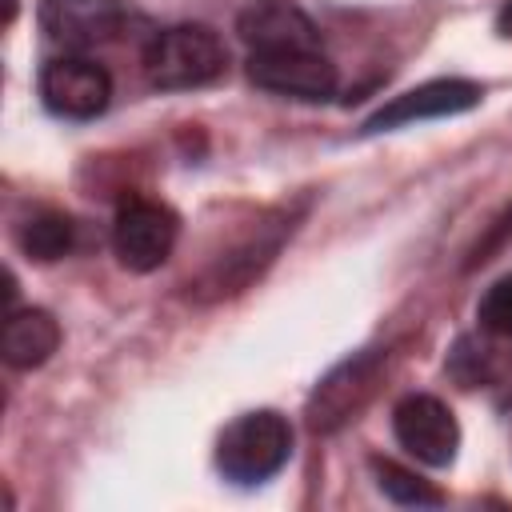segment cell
Masks as SVG:
<instances>
[{
  "instance_id": "cell-12",
  "label": "cell",
  "mask_w": 512,
  "mask_h": 512,
  "mask_svg": "<svg viewBox=\"0 0 512 512\" xmlns=\"http://www.w3.org/2000/svg\"><path fill=\"white\" fill-rule=\"evenodd\" d=\"M372 472H376V484H380V492L392 500V504H404V508H432V504H440L444 496H440V488H432L428 480H420L412 468H404V464H396V460H372Z\"/></svg>"
},
{
  "instance_id": "cell-10",
  "label": "cell",
  "mask_w": 512,
  "mask_h": 512,
  "mask_svg": "<svg viewBox=\"0 0 512 512\" xmlns=\"http://www.w3.org/2000/svg\"><path fill=\"white\" fill-rule=\"evenodd\" d=\"M236 36L248 52H288V48H320L316 20L292 0H252L236 16Z\"/></svg>"
},
{
  "instance_id": "cell-14",
  "label": "cell",
  "mask_w": 512,
  "mask_h": 512,
  "mask_svg": "<svg viewBox=\"0 0 512 512\" xmlns=\"http://www.w3.org/2000/svg\"><path fill=\"white\" fill-rule=\"evenodd\" d=\"M476 320L484 332L512 340V276H500L476 304Z\"/></svg>"
},
{
  "instance_id": "cell-4",
  "label": "cell",
  "mask_w": 512,
  "mask_h": 512,
  "mask_svg": "<svg viewBox=\"0 0 512 512\" xmlns=\"http://www.w3.org/2000/svg\"><path fill=\"white\" fill-rule=\"evenodd\" d=\"M40 100L64 120H92L112 100V76L92 56H56L40 72Z\"/></svg>"
},
{
  "instance_id": "cell-15",
  "label": "cell",
  "mask_w": 512,
  "mask_h": 512,
  "mask_svg": "<svg viewBox=\"0 0 512 512\" xmlns=\"http://www.w3.org/2000/svg\"><path fill=\"white\" fill-rule=\"evenodd\" d=\"M500 32H504V36H512V0L500 8Z\"/></svg>"
},
{
  "instance_id": "cell-6",
  "label": "cell",
  "mask_w": 512,
  "mask_h": 512,
  "mask_svg": "<svg viewBox=\"0 0 512 512\" xmlns=\"http://www.w3.org/2000/svg\"><path fill=\"white\" fill-rule=\"evenodd\" d=\"M248 80L264 92L292 100H328L336 92V64L320 48H288V52H252Z\"/></svg>"
},
{
  "instance_id": "cell-11",
  "label": "cell",
  "mask_w": 512,
  "mask_h": 512,
  "mask_svg": "<svg viewBox=\"0 0 512 512\" xmlns=\"http://www.w3.org/2000/svg\"><path fill=\"white\" fill-rule=\"evenodd\" d=\"M60 348V324L44 308H12L4 320L0 352L8 368H40Z\"/></svg>"
},
{
  "instance_id": "cell-8",
  "label": "cell",
  "mask_w": 512,
  "mask_h": 512,
  "mask_svg": "<svg viewBox=\"0 0 512 512\" xmlns=\"http://www.w3.org/2000/svg\"><path fill=\"white\" fill-rule=\"evenodd\" d=\"M484 100V88L472 80H428L420 88H408L400 96H392L384 108H376L364 120V132H388L400 124H420V120H440V116H460L468 108H476Z\"/></svg>"
},
{
  "instance_id": "cell-7",
  "label": "cell",
  "mask_w": 512,
  "mask_h": 512,
  "mask_svg": "<svg viewBox=\"0 0 512 512\" xmlns=\"http://www.w3.org/2000/svg\"><path fill=\"white\" fill-rule=\"evenodd\" d=\"M36 16H40L44 36L72 52L116 40L128 20L120 0H40Z\"/></svg>"
},
{
  "instance_id": "cell-5",
  "label": "cell",
  "mask_w": 512,
  "mask_h": 512,
  "mask_svg": "<svg viewBox=\"0 0 512 512\" xmlns=\"http://www.w3.org/2000/svg\"><path fill=\"white\" fill-rule=\"evenodd\" d=\"M392 432L408 456L428 468H448L460 448V424L440 396L412 392L392 408Z\"/></svg>"
},
{
  "instance_id": "cell-3",
  "label": "cell",
  "mask_w": 512,
  "mask_h": 512,
  "mask_svg": "<svg viewBox=\"0 0 512 512\" xmlns=\"http://www.w3.org/2000/svg\"><path fill=\"white\" fill-rule=\"evenodd\" d=\"M176 236H180V220L168 204L160 200H148V196H128L120 208H116V220H112V248L120 256L124 268L132 272H152L160 268L172 248H176Z\"/></svg>"
},
{
  "instance_id": "cell-9",
  "label": "cell",
  "mask_w": 512,
  "mask_h": 512,
  "mask_svg": "<svg viewBox=\"0 0 512 512\" xmlns=\"http://www.w3.org/2000/svg\"><path fill=\"white\" fill-rule=\"evenodd\" d=\"M376 376H380V356L376 352H360V356L344 360L340 368H332L308 400V424L316 432H332L344 420H352L368 404V396L376 388Z\"/></svg>"
},
{
  "instance_id": "cell-1",
  "label": "cell",
  "mask_w": 512,
  "mask_h": 512,
  "mask_svg": "<svg viewBox=\"0 0 512 512\" xmlns=\"http://www.w3.org/2000/svg\"><path fill=\"white\" fill-rule=\"evenodd\" d=\"M228 64L220 36L204 24H172L160 28L144 44V76L160 92H184L212 84Z\"/></svg>"
},
{
  "instance_id": "cell-2",
  "label": "cell",
  "mask_w": 512,
  "mask_h": 512,
  "mask_svg": "<svg viewBox=\"0 0 512 512\" xmlns=\"http://www.w3.org/2000/svg\"><path fill=\"white\" fill-rule=\"evenodd\" d=\"M292 456V428L280 412L260 408L236 416L216 440V468L236 484H260L276 476Z\"/></svg>"
},
{
  "instance_id": "cell-13",
  "label": "cell",
  "mask_w": 512,
  "mask_h": 512,
  "mask_svg": "<svg viewBox=\"0 0 512 512\" xmlns=\"http://www.w3.org/2000/svg\"><path fill=\"white\" fill-rule=\"evenodd\" d=\"M76 240V224L60 212H40L20 228V248L36 260H60L64 252H72Z\"/></svg>"
}]
</instances>
